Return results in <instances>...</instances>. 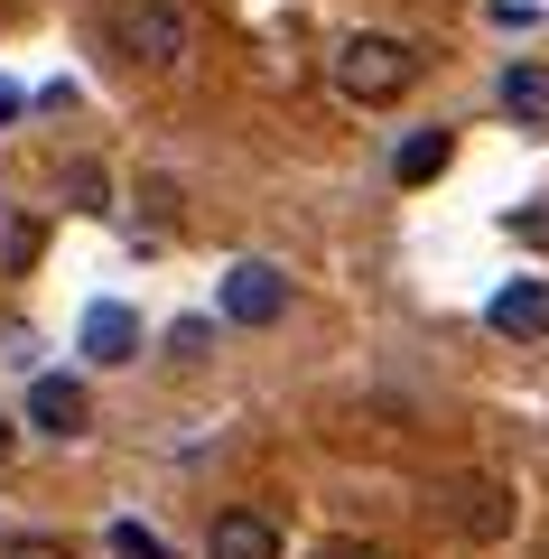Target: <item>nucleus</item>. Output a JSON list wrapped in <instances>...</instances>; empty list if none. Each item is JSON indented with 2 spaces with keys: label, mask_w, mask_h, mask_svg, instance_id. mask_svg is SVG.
I'll return each instance as SVG.
<instances>
[{
  "label": "nucleus",
  "mask_w": 549,
  "mask_h": 559,
  "mask_svg": "<svg viewBox=\"0 0 549 559\" xmlns=\"http://www.w3.org/2000/svg\"><path fill=\"white\" fill-rule=\"evenodd\" d=\"M410 75H419V47L392 38V28H354V38L326 57V84L345 103H363V112H373V103H401V94H410Z\"/></svg>",
  "instance_id": "1"
},
{
  "label": "nucleus",
  "mask_w": 549,
  "mask_h": 559,
  "mask_svg": "<svg viewBox=\"0 0 549 559\" xmlns=\"http://www.w3.org/2000/svg\"><path fill=\"white\" fill-rule=\"evenodd\" d=\"M112 47L140 75H168V66L196 47V10H187V0H112Z\"/></svg>",
  "instance_id": "2"
},
{
  "label": "nucleus",
  "mask_w": 549,
  "mask_h": 559,
  "mask_svg": "<svg viewBox=\"0 0 549 559\" xmlns=\"http://www.w3.org/2000/svg\"><path fill=\"white\" fill-rule=\"evenodd\" d=\"M279 308H289V280H279V261H234V271H224V318L271 326Z\"/></svg>",
  "instance_id": "3"
},
{
  "label": "nucleus",
  "mask_w": 549,
  "mask_h": 559,
  "mask_svg": "<svg viewBox=\"0 0 549 559\" xmlns=\"http://www.w3.org/2000/svg\"><path fill=\"white\" fill-rule=\"evenodd\" d=\"M205 559H279V522L252 513V503H224L205 522Z\"/></svg>",
  "instance_id": "4"
},
{
  "label": "nucleus",
  "mask_w": 549,
  "mask_h": 559,
  "mask_svg": "<svg viewBox=\"0 0 549 559\" xmlns=\"http://www.w3.org/2000/svg\"><path fill=\"white\" fill-rule=\"evenodd\" d=\"M485 326L512 336V345H549V280H512V289H493Z\"/></svg>",
  "instance_id": "5"
},
{
  "label": "nucleus",
  "mask_w": 549,
  "mask_h": 559,
  "mask_svg": "<svg viewBox=\"0 0 549 559\" xmlns=\"http://www.w3.org/2000/svg\"><path fill=\"white\" fill-rule=\"evenodd\" d=\"M447 522H456L466 540H503V532H512V495H503L493 476H466V485H447Z\"/></svg>",
  "instance_id": "6"
},
{
  "label": "nucleus",
  "mask_w": 549,
  "mask_h": 559,
  "mask_svg": "<svg viewBox=\"0 0 549 559\" xmlns=\"http://www.w3.org/2000/svg\"><path fill=\"white\" fill-rule=\"evenodd\" d=\"M28 429H47V439H84V382L75 373H38V382H28Z\"/></svg>",
  "instance_id": "7"
},
{
  "label": "nucleus",
  "mask_w": 549,
  "mask_h": 559,
  "mask_svg": "<svg viewBox=\"0 0 549 559\" xmlns=\"http://www.w3.org/2000/svg\"><path fill=\"white\" fill-rule=\"evenodd\" d=\"M503 121H522V131H549V66H503Z\"/></svg>",
  "instance_id": "8"
},
{
  "label": "nucleus",
  "mask_w": 549,
  "mask_h": 559,
  "mask_svg": "<svg viewBox=\"0 0 549 559\" xmlns=\"http://www.w3.org/2000/svg\"><path fill=\"white\" fill-rule=\"evenodd\" d=\"M84 355L94 364H131L140 355V318L131 308H94V318H84Z\"/></svg>",
  "instance_id": "9"
},
{
  "label": "nucleus",
  "mask_w": 549,
  "mask_h": 559,
  "mask_svg": "<svg viewBox=\"0 0 549 559\" xmlns=\"http://www.w3.org/2000/svg\"><path fill=\"white\" fill-rule=\"evenodd\" d=\"M447 150H456L447 131H419V140H401V159H392V178H401V187H429L438 168H447Z\"/></svg>",
  "instance_id": "10"
},
{
  "label": "nucleus",
  "mask_w": 549,
  "mask_h": 559,
  "mask_svg": "<svg viewBox=\"0 0 549 559\" xmlns=\"http://www.w3.org/2000/svg\"><path fill=\"white\" fill-rule=\"evenodd\" d=\"M65 205H84V215H112V168L65 159Z\"/></svg>",
  "instance_id": "11"
},
{
  "label": "nucleus",
  "mask_w": 549,
  "mask_h": 559,
  "mask_svg": "<svg viewBox=\"0 0 549 559\" xmlns=\"http://www.w3.org/2000/svg\"><path fill=\"white\" fill-rule=\"evenodd\" d=\"M38 224H28V215H10V234H0V261H10V271H28V261H38Z\"/></svg>",
  "instance_id": "12"
},
{
  "label": "nucleus",
  "mask_w": 549,
  "mask_h": 559,
  "mask_svg": "<svg viewBox=\"0 0 549 559\" xmlns=\"http://www.w3.org/2000/svg\"><path fill=\"white\" fill-rule=\"evenodd\" d=\"M0 559H75V550L57 532H20V540H0Z\"/></svg>",
  "instance_id": "13"
},
{
  "label": "nucleus",
  "mask_w": 549,
  "mask_h": 559,
  "mask_svg": "<svg viewBox=\"0 0 549 559\" xmlns=\"http://www.w3.org/2000/svg\"><path fill=\"white\" fill-rule=\"evenodd\" d=\"M317 559H392L382 540H363V532H335V540H317Z\"/></svg>",
  "instance_id": "14"
},
{
  "label": "nucleus",
  "mask_w": 549,
  "mask_h": 559,
  "mask_svg": "<svg viewBox=\"0 0 549 559\" xmlns=\"http://www.w3.org/2000/svg\"><path fill=\"white\" fill-rule=\"evenodd\" d=\"M112 540H121V550H131V559H168V550H158V540H150V532H131V522H121V532H112Z\"/></svg>",
  "instance_id": "15"
},
{
  "label": "nucleus",
  "mask_w": 549,
  "mask_h": 559,
  "mask_svg": "<svg viewBox=\"0 0 549 559\" xmlns=\"http://www.w3.org/2000/svg\"><path fill=\"white\" fill-rule=\"evenodd\" d=\"M10 112H20V84H10V75H0V121H10Z\"/></svg>",
  "instance_id": "16"
},
{
  "label": "nucleus",
  "mask_w": 549,
  "mask_h": 559,
  "mask_svg": "<svg viewBox=\"0 0 549 559\" xmlns=\"http://www.w3.org/2000/svg\"><path fill=\"white\" fill-rule=\"evenodd\" d=\"M0 448H10V429H0Z\"/></svg>",
  "instance_id": "17"
}]
</instances>
